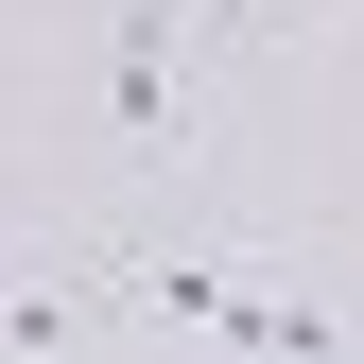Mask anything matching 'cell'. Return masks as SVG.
<instances>
[{
  "label": "cell",
  "instance_id": "cell-1",
  "mask_svg": "<svg viewBox=\"0 0 364 364\" xmlns=\"http://www.w3.org/2000/svg\"><path fill=\"white\" fill-rule=\"evenodd\" d=\"M208 0H122V156L139 173H173L191 139H173V35H191Z\"/></svg>",
  "mask_w": 364,
  "mask_h": 364
}]
</instances>
